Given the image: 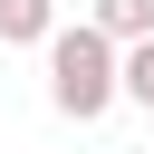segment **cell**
<instances>
[{
    "mask_svg": "<svg viewBox=\"0 0 154 154\" xmlns=\"http://www.w3.org/2000/svg\"><path fill=\"white\" fill-rule=\"evenodd\" d=\"M58 106H77V116L106 106V48L96 38H58Z\"/></svg>",
    "mask_w": 154,
    "mask_h": 154,
    "instance_id": "obj_1",
    "label": "cell"
},
{
    "mask_svg": "<svg viewBox=\"0 0 154 154\" xmlns=\"http://www.w3.org/2000/svg\"><path fill=\"white\" fill-rule=\"evenodd\" d=\"M0 29H10V38H29V29H38V0H0Z\"/></svg>",
    "mask_w": 154,
    "mask_h": 154,
    "instance_id": "obj_2",
    "label": "cell"
},
{
    "mask_svg": "<svg viewBox=\"0 0 154 154\" xmlns=\"http://www.w3.org/2000/svg\"><path fill=\"white\" fill-rule=\"evenodd\" d=\"M106 19L116 29H144V0H106Z\"/></svg>",
    "mask_w": 154,
    "mask_h": 154,
    "instance_id": "obj_3",
    "label": "cell"
},
{
    "mask_svg": "<svg viewBox=\"0 0 154 154\" xmlns=\"http://www.w3.org/2000/svg\"><path fill=\"white\" fill-rule=\"evenodd\" d=\"M135 96H154V48H144V58H135Z\"/></svg>",
    "mask_w": 154,
    "mask_h": 154,
    "instance_id": "obj_4",
    "label": "cell"
}]
</instances>
